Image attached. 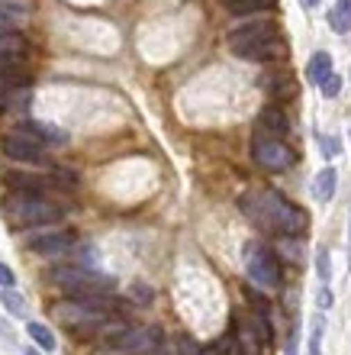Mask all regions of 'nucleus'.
Wrapping results in <instances>:
<instances>
[{
	"label": "nucleus",
	"instance_id": "1",
	"mask_svg": "<svg viewBox=\"0 0 351 355\" xmlns=\"http://www.w3.org/2000/svg\"><path fill=\"white\" fill-rule=\"evenodd\" d=\"M52 320L74 336H93V333H116L129 327L126 304H116L110 297H68L52 307Z\"/></svg>",
	"mask_w": 351,
	"mask_h": 355
},
{
	"label": "nucleus",
	"instance_id": "18",
	"mask_svg": "<svg viewBox=\"0 0 351 355\" xmlns=\"http://www.w3.org/2000/svg\"><path fill=\"white\" fill-rule=\"evenodd\" d=\"M226 7H229L235 17H245V13H258V10L274 7V0H232Z\"/></svg>",
	"mask_w": 351,
	"mask_h": 355
},
{
	"label": "nucleus",
	"instance_id": "27",
	"mask_svg": "<svg viewBox=\"0 0 351 355\" xmlns=\"http://www.w3.org/2000/svg\"><path fill=\"white\" fill-rule=\"evenodd\" d=\"M339 91H342V75H332V78H329V81L323 85V94H325V97H335Z\"/></svg>",
	"mask_w": 351,
	"mask_h": 355
},
{
	"label": "nucleus",
	"instance_id": "28",
	"mask_svg": "<svg viewBox=\"0 0 351 355\" xmlns=\"http://www.w3.org/2000/svg\"><path fill=\"white\" fill-rule=\"evenodd\" d=\"M17 284V275H13V268H7V265L0 262V288H13Z\"/></svg>",
	"mask_w": 351,
	"mask_h": 355
},
{
	"label": "nucleus",
	"instance_id": "4",
	"mask_svg": "<svg viewBox=\"0 0 351 355\" xmlns=\"http://www.w3.org/2000/svg\"><path fill=\"white\" fill-rule=\"evenodd\" d=\"M52 284L65 291L68 297H110L116 291V281L113 278H103V275H93V271H84V268H55L48 271Z\"/></svg>",
	"mask_w": 351,
	"mask_h": 355
},
{
	"label": "nucleus",
	"instance_id": "25",
	"mask_svg": "<svg viewBox=\"0 0 351 355\" xmlns=\"http://www.w3.org/2000/svg\"><path fill=\"white\" fill-rule=\"evenodd\" d=\"M129 294H132V300H139L142 307H148V304H152V291H148L145 284H132Z\"/></svg>",
	"mask_w": 351,
	"mask_h": 355
},
{
	"label": "nucleus",
	"instance_id": "8",
	"mask_svg": "<svg viewBox=\"0 0 351 355\" xmlns=\"http://www.w3.org/2000/svg\"><path fill=\"white\" fill-rule=\"evenodd\" d=\"M274 36H278V26L271 19H261V23H242L239 29H232L226 36V42H229V49L235 55H242V52H249V49L261 46V42H268Z\"/></svg>",
	"mask_w": 351,
	"mask_h": 355
},
{
	"label": "nucleus",
	"instance_id": "3",
	"mask_svg": "<svg viewBox=\"0 0 351 355\" xmlns=\"http://www.w3.org/2000/svg\"><path fill=\"white\" fill-rule=\"evenodd\" d=\"M62 207L46 200L36 191H13V194L3 200V216L13 230H36V226H48L62 220Z\"/></svg>",
	"mask_w": 351,
	"mask_h": 355
},
{
	"label": "nucleus",
	"instance_id": "2",
	"mask_svg": "<svg viewBox=\"0 0 351 355\" xmlns=\"http://www.w3.org/2000/svg\"><path fill=\"white\" fill-rule=\"evenodd\" d=\"M239 207L255 226L271 230V233H280V236H303V230L309 226L306 210L290 204V200H287L280 191H274V187H258V191H251V194H245L239 200Z\"/></svg>",
	"mask_w": 351,
	"mask_h": 355
},
{
	"label": "nucleus",
	"instance_id": "34",
	"mask_svg": "<svg viewBox=\"0 0 351 355\" xmlns=\"http://www.w3.org/2000/svg\"><path fill=\"white\" fill-rule=\"evenodd\" d=\"M26 355H42V352H36V349H29V352Z\"/></svg>",
	"mask_w": 351,
	"mask_h": 355
},
{
	"label": "nucleus",
	"instance_id": "26",
	"mask_svg": "<svg viewBox=\"0 0 351 355\" xmlns=\"http://www.w3.org/2000/svg\"><path fill=\"white\" fill-rule=\"evenodd\" d=\"M19 68V58L17 55H0V78L3 75H13Z\"/></svg>",
	"mask_w": 351,
	"mask_h": 355
},
{
	"label": "nucleus",
	"instance_id": "32",
	"mask_svg": "<svg viewBox=\"0 0 351 355\" xmlns=\"http://www.w3.org/2000/svg\"><path fill=\"white\" fill-rule=\"evenodd\" d=\"M145 355H168L165 349H152V352H145Z\"/></svg>",
	"mask_w": 351,
	"mask_h": 355
},
{
	"label": "nucleus",
	"instance_id": "20",
	"mask_svg": "<svg viewBox=\"0 0 351 355\" xmlns=\"http://www.w3.org/2000/svg\"><path fill=\"white\" fill-rule=\"evenodd\" d=\"M29 339H33L39 349H55V336H52V329L42 327V323H29Z\"/></svg>",
	"mask_w": 351,
	"mask_h": 355
},
{
	"label": "nucleus",
	"instance_id": "21",
	"mask_svg": "<svg viewBox=\"0 0 351 355\" xmlns=\"http://www.w3.org/2000/svg\"><path fill=\"white\" fill-rule=\"evenodd\" d=\"M0 300H3V307H7L13 317H23V313H26V304H23V297H19V294H13V288H3Z\"/></svg>",
	"mask_w": 351,
	"mask_h": 355
},
{
	"label": "nucleus",
	"instance_id": "31",
	"mask_svg": "<svg viewBox=\"0 0 351 355\" xmlns=\"http://www.w3.org/2000/svg\"><path fill=\"white\" fill-rule=\"evenodd\" d=\"M348 265H351V223H348Z\"/></svg>",
	"mask_w": 351,
	"mask_h": 355
},
{
	"label": "nucleus",
	"instance_id": "33",
	"mask_svg": "<svg viewBox=\"0 0 351 355\" xmlns=\"http://www.w3.org/2000/svg\"><path fill=\"white\" fill-rule=\"evenodd\" d=\"M303 3H306V7H316V3H319V0H303Z\"/></svg>",
	"mask_w": 351,
	"mask_h": 355
},
{
	"label": "nucleus",
	"instance_id": "29",
	"mask_svg": "<svg viewBox=\"0 0 351 355\" xmlns=\"http://www.w3.org/2000/svg\"><path fill=\"white\" fill-rule=\"evenodd\" d=\"M329 304H332V294L323 288V294H319V307H329Z\"/></svg>",
	"mask_w": 351,
	"mask_h": 355
},
{
	"label": "nucleus",
	"instance_id": "15",
	"mask_svg": "<svg viewBox=\"0 0 351 355\" xmlns=\"http://www.w3.org/2000/svg\"><path fill=\"white\" fill-rule=\"evenodd\" d=\"M29 49L26 36L17 29H0V55H23Z\"/></svg>",
	"mask_w": 351,
	"mask_h": 355
},
{
	"label": "nucleus",
	"instance_id": "16",
	"mask_svg": "<svg viewBox=\"0 0 351 355\" xmlns=\"http://www.w3.org/2000/svg\"><path fill=\"white\" fill-rule=\"evenodd\" d=\"M329 23H332V33H339V36L351 33V0H339L335 3L332 13H329Z\"/></svg>",
	"mask_w": 351,
	"mask_h": 355
},
{
	"label": "nucleus",
	"instance_id": "9",
	"mask_svg": "<svg viewBox=\"0 0 351 355\" xmlns=\"http://www.w3.org/2000/svg\"><path fill=\"white\" fill-rule=\"evenodd\" d=\"M3 152H7V159H17V162H42V146H39L36 136H29L26 130L19 132H10L3 136Z\"/></svg>",
	"mask_w": 351,
	"mask_h": 355
},
{
	"label": "nucleus",
	"instance_id": "22",
	"mask_svg": "<svg viewBox=\"0 0 351 355\" xmlns=\"http://www.w3.org/2000/svg\"><path fill=\"white\" fill-rule=\"evenodd\" d=\"M316 142H319V149H323L325 159H335V155L342 152V139H335V136H323V132H316Z\"/></svg>",
	"mask_w": 351,
	"mask_h": 355
},
{
	"label": "nucleus",
	"instance_id": "7",
	"mask_svg": "<svg viewBox=\"0 0 351 355\" xmlns=\"http://www.w3.org/2000/svg\"><path fill=\"white\" fill-rule=\"evenodd\" d=\"M251 152H255V162L264 171H287L294 165V149L284 139H274V136H264V132H255Z\"/></svg>",
	"mask_w": 351,
	"mask_h": 355
},
{
	"label": "nucleus",
	"instance_id": "10",
	"mask_svg": "<svg viewBox=\"0 0 351 355\" xmlns=\"http://www.w3.org/2000/svg\"><path fill=\"white\" fill-rule=\"evenodd\" d=\"M74 233H68V230H62V233H46V236H36L33 243H29V249L36 255H48V259H55V255H68L74 249Z\"/></svg>",
	"mask_w": 351,
	"mask_h": 355
},
{
	"label": "nucleus",
	"instance_id": "14",
	"mask_svg": "<svg viewBox=\"0 0 351 355\" xmlns=\"http://www.w3.org/2000/svg\"><path fill=\"white\" fill-rule=\"evenodd\" d=\"M335 181H339V175H335V168H323L319 175L313 178V197L319 200V204H329L335 194Z\"/></svg>",
	"mask_w": 351,
	"mask_h": 355
},
{
	"label": "nucleus",
	"instance_id": "24",
	"mask_svg": "<svg viewBox=\"0 0 351 355\" xmlns=\"http://www.w3.org/2000/svg\"><path fill=\"white\" fill-rule=\"evenodd\" d=\"M316 265H319V281H323V284H329V278H332V271H329V252H325L323 245L316 249Z\"/></svg>",
	"mask_w": 351,
	"mask_h": 355
},
{
	"label": "nucleus",
	"instance_id": "35",
	"mask_svg": "<svg viewBox=\"0 0 351 355\" xmlns=\"http://www.w3.org/2000/svg\"><path fill=\"white\" fill-rule=\"evenodd\" d=\"M222 3H232V0H222Z\"/></svg>",
	"mask_w": 351,
	"mask_h": 355
},
{
	"label": "nucleus",
	"instance_id": "5",
	"mask_svg": "<svg viewBox=\"0 0 351 355\" xmlns=\"http://www.w3.org/2000/svg\"><path fill=\"white\" fill-rule=\"evenodd\" d=\"M245 268H249V278L264 291H278L284 284V268H280V259L274 249L268 245H249V259H245Z\"/></svg>",
	"mask_w": 351,
	"mask_h": 355
},
{
	"label": "nucleus",
	"instance_id": "19",
	"mask_svg": "<svg viewBox=\"0 0 351 355\" xmlns=\"http://www.w3.org/2000/svg\"><path fill=\"white\" fill-rule=\"evenodd\" d=\"M268 91L274 101H284V97H294L296 94V85H294V78L290 75H280L278 81H268Z\"/></svg>",
	"mask_w": 351,
	"mask_h": 355
},
{
	"label": "nucleus",
	"instance_id": "12",
	"mask_svg": "<svg viewBox=\"0 0 351 355\" xmlns=\"http://www.w3.org/2000/svg\"><path fill=\"white\" fill-rule=\"evenodd\" d=\"M290 55V49H287L284 39H268V42H261V46L249 49V52H242V58H251V62H284Z\"/></svg>",
	"mask_w": 351,
	"mask_h": 355
},
{
	"label": "nucleus",
	"instance_id": "23",
	"mask_svg": "<svg viewBox=\"0 0 351 355\" xmlns=\"http://www.w3.org/2000/svg\"><path fill=\"white\" fill-rule=\"evenodd\" d=\"M319 352H323V317H316L313 327H309V355Z\"/></svg>",
	"mask_w": 351,
	"mask_h": 355
},
{
	"label": "nucleus",
	"instance_id": "11",
	"mask_svg": "<svg viewBox=\"0 0 351 355\" xmlns=\"http://www.w3.org/2000/svg\"><path fill=\"white\" fill-rule=\"evenodd\" d=\"M287 130H290V120H287L284 107L271 103V107H264V110L258 113V132H264V136H274V139H280V136H284Z\"/></svg>",
	"mask_w": 351,
	"mask_h": 355
},
{
	"label": "nucleus",
	"instance_id": "6",
	"mask_svg": "<svg viewBox=\"0 0 351 355\" xmlns=\"http://www.w3.org/2000/svg\"><path fill=\"white\" fill-rule=\"evenodd\" d=\"M103 343L116 352H132V355H145L152 349H161V333L158 329H139V327H123L116 333H107Z\"/></svg>",
	"mask_w": 351,
	"mask_h": 355
},
{
	"label": "nucleus",
	"instance_id": "30",
	"mask_svg": "<svg viewBox=\"0 0 351 355\" xmlns=\"http://www.w3.org/2000/svg\"><path fill=\"white\" fill-rule=\"evenodd\" d=\"M287 355H296V336L290 333V343H287Z\"/></svg>",
	"mask_w": 351,
	"mask_h": 355
},
{
	"label": "nucleus",
	"instance_id": "13",
	"mask_svg": "<svg viewBox=\"0 0 351 355\" xmlns=\"http://www.w3.org/2000/svg\"><path fill=\"white\" fill-rule=\"evenodd\" d=\"M335 71H332V55H329V52H316V55L306 62V81H309V85L323 87Z\"/></svg>",
	"mask_w": 351,
	"mask_h": 355
},
{
	"label": "nucleus",
	"instance_id": "17",
	"mask_svg": "<svg viewBox=\"0 0 351 355\" xmlns=\"http://www.w3.org/2000/svg\"><path fill=\"white\" fill-rule=\"evenodd\" d=\"M23 130H26L29 136H36V139H46V142H62V139H65V132H62V130H52L48 123H39V120L23 123Z\"/></svg>",
	"mask_w": 351,
	"mask_h": 355
}]
</instances>
